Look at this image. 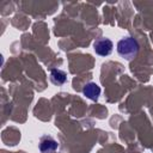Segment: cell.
<instances>
[{
    "mask_svg": "<svg viewBox=\"0 0 153 153\" xmlns=\"http://www.w3.org/2000/svg\"><path fill=\"white\" fill-rule=\"evenodd\" d=\"M57 148V142L55 139H53L49 135H45L41 137L39 141V151L41 153H53Z\"/></svg>",
    "mask_w": 153,
    "mask_h": 153,
    "instance_id": "cell-3",
    "label": "cell"
},
{
    "mask_svg": "<svg viewBox=\"0 0 153 153\" xmlns=\"http://www.w3.org/2000/svg\"><path fill=\"white\" fill-rule=\"evenodd\" d=\"M82 93L91 100H97L100 94V87L96 82H87L82 87Z\"/></svg>",
    "mask_w": 153,
    "mask_h": 153,
    "instance_id": "cell-4",
    "label": "cell"
},
{
    "mask_svg": "<svg viewBox=\"0 0 153 153\" xmlns=\"http://www.w3.org/2000/svg\"><path fill=\"white\" fill-rule=\"evenodd\" d=\"M112 48H114V44H112L111 39L105 38V37L98 38L93 43V49H94L96 54H98L99 56H108V55H110L111 51H112Z\"/></svg>",
    "mask_w": 153,
    "mask_h": 153,
    "instance_id": "cell-2",
    "label": "cell"
},
{
    "mask_svg": "<svg viewBox=\"0 0 153 153\" xmlns=\"http://www.w3.org/2000/svg\"><path fill=\"white\" fill-rule=\"evenodd\" d=\"M117 53L126 60H133L139 53V43L133 37H123L117 43Z\"/></svg>",
    "mask_w": 153,
    "mask_h": 153,
    "instance_id": "cell-1",
    "label": "cell"
},
{
    "mask_svg": "<svg viewBox=\"0 0 153 153\" xmlns=\"http://www.w3.org/2000/svg\"><path fill=\"white\" fill-rule=\"evenodd\" d=\"M50 81L54 84V85H57V86H61L63 85L66 81H67V74L61 71V69H57V68H53L50 71Z\"/></svg>",
    "mask_w": 153,
    "mask_h": 153,
    "instance_id": "cell-5",
    "label": "cell"
}]
</instances>
